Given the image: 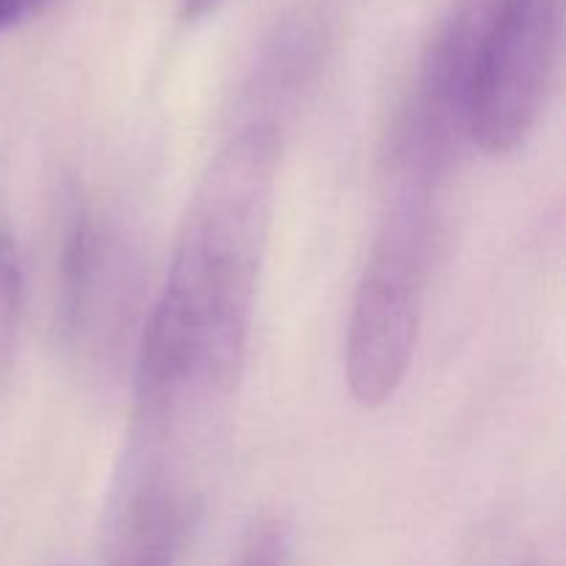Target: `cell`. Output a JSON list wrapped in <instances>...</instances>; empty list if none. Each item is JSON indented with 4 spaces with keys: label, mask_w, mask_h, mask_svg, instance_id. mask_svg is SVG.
<instances>
[{
    "label": "cell",
    "mask_w": 566,
    "mask_h": 566,
    "mask_svg": "<svg viewBox=\"0 0 566 566\" xmlns=\"http://www.w3.org/2000/svg\"><path fill=\"white\" fill-rule=\"evenodd\" d=\"M280 133L254 122L216 153L177 232L164 293L138 343L142 437L182 440L230 401L247 357L274 213Z\"/></svg>",
    "instance_id": "1"
},
{
    "label": "cell",
    "mask_w": 566,
    "mask_h": 566,
    "mask_svg": "<svg viewBox=\"0 0 566 566\" xmlns=\"http://www.w3.org/2000/svg\"><path fill=\"white\" fill-rule=\"evenodd\" d=\"M434 241V193L398 191L359 276L348 318L346 379L363 407L387 403L407 379Z\"/></svg>",
    "instance_id": "2"
},
{
    "label": "cell",
    "mask_w": 566,
    "mask_h": 566,
    "mask_svg": "<svg viewBox=\"0 0 566 566\" xmlns=\"http://www.w3.org/2000/svg\"><path fill=\"white\" fill-rule=\"evenodd\" d=\"M468 33V136L486 153H512L547 103L564 36V0H462Z\"/></svg>",
    "instance_id": "3"
},
{
    "label": "cell",
    "mask_w": 566,
    "mask_h": 566,
    "mask_svg": "<svg viewBox=\"0 0 566 566\" xmlns=\"http://www.w3.org/2000/svg\"><path fill=\"white\" fill-rule=\"evenodd\" d=\"M197 517L166 448L138 437L116 484L105 531V566H177Z\"/></svg>",
    "instance_id": "4"
},
{
    "label": "cell",
    "mask_w": 566,
    "mask_h": 566,
    "mask_svg": "<svg viewBox=\"0 0 566 566\" xmlns=\"http://www.w3.org/2000/svg\"><path fill=\"white\" fill-rule=\"evenodd\" d=\"M133 302V258L108 224L81 213L72 221L61 260V324L75 348L108 352L127 326Z\"/></svg>",
    "instance_id": "5"
},
{
    "label": "cell",
    "mask_w": 566,
    "mask_h": 566,
    "mask_svg": "<svg viewBox=\"0 0 566 566\" xmlns=\"http://www.w3.org/2000/svg\"><path fill=\"white\" fill-rule=\"evenodd\" d=\"M22 263L20 249L9 230H0V365L14 352L17 326L22 313Z\"/></svg>",
    "instance_id": "6"
},
{
    "label": "cell",
    "mask_w": 566,
    "mask_h": 566,
    "mask_svg": "<svg viewBox=\"0 0 566 566\" xmlns=\"http://www.w3.org/2000/svg\"><path fill=\"white\" fill-rule=\"evenodd\" d=\"M232 566H287V534L276 520H263L252 528Z\"/></svg>",
    "instance_id": "7"
},
{
    "label": "cell",
    "mask_w": 566,
    "mask_h": 566,
    "mask_svg": "<svg viewBox=\"0 0 566 566\" xmlns=\"http://www.w3.org/2000/svg\"><path fill=\"white\" fill-rule=\"evenodd\" d=\"M53 3L55 0H0V31L33 20Z\"/></svg>",
    "instance_id": "8"
},
{
    "label": "cell",
    "mask_w": 566,
    "mask_h": 566,
    "mask_svg": "<svg viewBox=\"0 0 566 566\" xmlns=\"http://www.w3.org/2000/svg\"><path fill=\"white\" fill-rule=\"evenodd\" d=\"M219 3L221 0H186L182 11H186V20H202V17L210 14Z\"/></svg>",
    "instance_id": "9"
}]
</instances>
